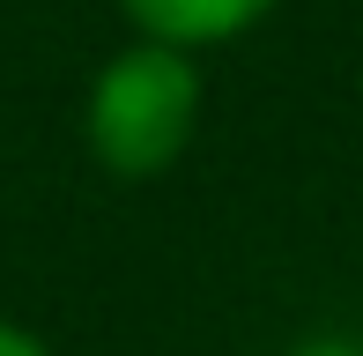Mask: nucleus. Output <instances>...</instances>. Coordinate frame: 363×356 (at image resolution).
<instances>
[{
  "label": "nucleus",
  "instance_id": "obj_1",
  "mask_svg": "<svg viewBox=\"0 0 363 356\" xmlns=\"http://www.w3.org/2000/svg\"><path fill=\"white\" fill-rule=\"evenodd\" d=\"M201 119V74L178 45H134L89 89V149L111 178H156L178 164Z\"/></svg>",
  "mask_w": 363,
  "mask_h": 356
},
{
  "label": "nucleus",
  "instance_id": "obj_2",
  "mask_svg": "<svg viewBox=\"0 0 363 356\" xmlns=\"http://www.w3.org/2000/svg\"><path fill=\"white\" fill-rule=\"evenodd\" d=\"M126 15L156 45H223L238 30H252L259 15H274V0H126Z\"/></svg>",
  "mask_w": 363,
  "mask_h": 356
},
{
  "label": "nucleus",
  "instance_id": "obj_3",
  "mask_svg": "<svg viewBox=\"0 0 363 356\" xmlns=\"http://www.w3.org/2000/svg\"><path fill=\"white\" fill-rule=\"evenodd\" d=\"M0 356H52L38 342V334H23V327H8V319H0Z\"/></svg>",
  "mask_w": 363,
  "mask_h": 356
},
{
  "label": "nucleus",
  "instance_id": "obj_4",
  "mask_svg": "<svg viewBox=\"0 0 363 356\" xmlns=\"http://www.w3.org/2000/svg\"><path fill=\"white\" fill-rule=\"evenodd\" d=\"M356 356H363V349H356Z\"/></svg>",
  "mask_w": 363,
  "mask_h": 356
}]
</instances>
